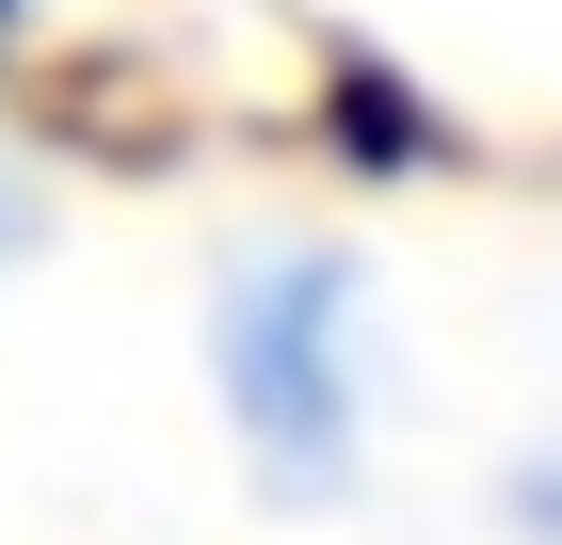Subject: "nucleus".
<instances>
[{"instance_id":"nucleus-1","label":"nucleus","mask_w":562,"mask_h":545,"mask_svg":"<svg viewBox=\"0 0 562 545\" xmlns=\"http://www.w3.org/2000/svg\"><path fill=\"white\" fill-rule=\"evenodd\" d=\"M193 370H210L225 465H241L258 513L338 530L370 498V465H386V273H370V241H338V225L225 241Z\"/></svg>"},{"instance_id":"nucleus-2","label":"nucleus","mask_w":562,"mask_h":545,"mask_svg":"<svg viewBox=\"0 0 562 545\" xmlns=\"http://www.w3.org/2000/svg\"><path fill=\"white\" fill-rule=\"evenodd\" d=\"M305 128H322V161H338L353 193H402V177H450V161H467L450 96H434L402 48H370V33H338L322 65H305Z\"/></svg>"},{"instance_id":"nucleus-3","label":"nucleus","mask_w":562,"mask_h":545,"mask_svg":"<svg viewBox=\"0 0 562 545\" xmlns=\"http://www.w3.org/2000/svg\"><path fill=\"white\" fill-rule=\"evenodd\" d=\"M482 530H498V545H562V433L498 450V481H482Z\"/></svg>"}]
</instances>
